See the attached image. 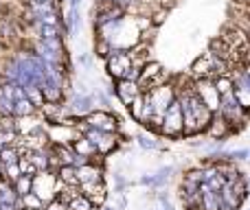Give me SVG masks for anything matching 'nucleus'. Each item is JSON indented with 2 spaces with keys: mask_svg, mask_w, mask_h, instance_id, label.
I'll return each mask as SVG.
<instances>
[{
  "mask_svg": "<svg viewBox=\"0 0 250 210\" xmlns=\"http://www.w3.org/2000/svg\"><path fill=\"white\" fill-rule=\"evenodd\" d=\"M18 158H20V153H18V149L13 145L0 147V162L2 164H13V162H18Z\"/></svg>",
  "mask_w": 250,
  "mask_h": 210,
  "instance_id": "aec40b11",
  "label": "nucleus"
},
{
  "mask_svg": "<svg viewBox=\"0 0 250 210\" xmlns=\"http://www.w3.org/2000/svg\"><path fill=\"white\" fill-rule=\"evenodd\" d=\"M230 88H233V83H230V79H226V77H222V79L215 81L217 95H226V92H230Z\"/></svg>",
  "mask_w": 250,
  "mask_h": 210,
  "instance_id": "b1692460",
  "label": "nucleus"
},
{
  "mask_svg": "<svg viewBox=\"0 0 250 210\" xmlns=\"http://www.w3.org/2000/svg\"><path fill=\"white\" fill-rule=\"evenodd\" d=\"M40 38L44 42H60V31H57V24H46V22H40Z\"/></svg>",
  "mask_w": 250,
  "mask_h": 210,
  "instance_id": "4468645a",
  "label": "nucleus"
},
{
  "mask_svg": "<svg viewBox=\"0 0 250 210\" xmlns=\"http://www.w3.org/2000/svg\"><path fill=\"white\" fill-rule=\"evenodd\" d=\"M66 206H68V210H97L95 204H92L86 195H75V197L70 199Z\"/></svg>",
  "mask_w": 250,
  "mask_h": 210,
  "instance_id": "a211bd4d",
  "label": "nucleus"
},
{
  "mask_svg": "<svg viewBox=\"0 0 250 210\" xmlns=\"http://www.w3.org/2000/svg\"><path fill=\"white\" fill-rule=\"evenodd\" d=\"M220 199H222V210H235V208L239 206V202H242V199L237 197V193H235V191L230 189L229 184H224V186H222Z\"/></svg>",
  "mask_w": 250,
  "mask_h": 210,
  "instance_id": "f8f14e48",
  "label": "nucleus"
},
{
  "mask_svg": "<svg viewBox=\"0 0 250 210\" xmlns=\"http://www.w3.org/2000/svg\"><path fill=\"white\" fill-rule=\"evenodd\" d=\"M40 2H51V4H55V0H40Z\"/></svg>",
  "mask_w": 250,
  "mask_h": 210,
  "instance_id": "c756f323",
  "label": "nucleus"
},
{
  "mask_svg": "<svg viewBox=\"0 0 250 210\" xmlns=\"http://www.w3.org/2000/svg\"><path fill=\"white\" fill-rule=\"evenodd\" d=\"M0 210H16L13 204H0Z\"/></svg>",
  "mask_w": 250,
  "mask_h": 210,
  "instance_id": "c85d7f7f",
  "label": "nucleus"
},
{
  "mask_svg": "<svg viewBox=\"0 0 250 210\" xmlns=\"http://www.w3.org/2000/svg\"><path fill=\"white\" fill-rule=\"evenodd\" d=\"M163 129L167 134H171V136H176V134H180L182 132V107L178 101H171L169 103V107L165 110V114H163Z\"/></svg>",
  "mask_w": 250,
  "mask_h": 210,
  "instance_id": "f257e3e1",
  "label": "nucleus"
},
{
  "mask_svg": "<svg viewBox=\"0 0 250 210\" xmlns=\"http://www.w3.org/2000/svg\"><path fill=\"white\" fill-rule=\"evenodd\" d=\"M129 68H132V57H129V53L117 51L108 57V70L112 77L125 79V75L129 73Z\"/></svg>",
  "mask_w": 250,
  "mask_h": 210,
  "instance_id": "f03ea898",
  "label": "nucleus"
},
{
  "mask_svg": "<svg viewBox=\"0 0 250 210\" xmlns=\"http://www.w3.org/2000/svg\"><path fill=\"white\" fill-rule=\"evenodd\" d=\"M147 99H149L151 107H154V114L156 112L165 114V110H167L169 103L173 101V92H171V88H167V86H158V88H151Z\"/></svg>",
  "mask_w": 250,
  "mask_h": 210,
  "instance_id": "7ed1b4c3",
  "label": "nucleus"
},
{
  "mask_svg": "<svg viewBox=\"0 0 250 210\" xmlns=\"http://www.w3.org/2000/svg\"><path fill=\"white\" fill-rule=\"evenodd\" d=\"M138 140H141V145H143V147H149V149H154V147H158L154 140H151V138H147V136H141V138H138Z\"/></svg>",
  "mask_w": 250,
  "mask_h": 210,
  "instance_id": "bb28decb",
  "label": "nucleus"
},
{
  "mask_svg": "<svg viewBox=\"0 0 250 210\" xmlns=\"http://www.w3.org/2000/svg\"><path fill=\"white\" fill-rule=\"evenodd\" d=\"M24 96H26V99H29L35 107H42V105H44L42 88H38V86H24Z\"/></svg>",
  "mask_w": 250,
  "mask_h": 210,
  "instance_id": "6ab92c4d",
  "label": "nucleus"
},
{
  "mask_svg": "<svg viewBox=\"0 0 250 210\" xmlns=\"http://www.w3.org/2000/svg\"><path fill=\"white\" fill-rule=\"evenodd\" d=\"M35 112V105L31 103L26 96H22V99L13 101V116H31Z\"/></svg>",
  "mask_w": 250,
  "mask_h": 210,
  "instance_id": "dca6fc26",
  "label": "nucleus"
},
{
  "mask_svg": "<svg viewBox=\"0 0 250 210\" xmlns=\"http://www.w3.org/2000/svg\"><path fill=\"white\" fill-rule=\"evenodd\" d=\"M198 92H200V99L204 101V105L208 107V110H215V107H220V95H217L215 86L208 81H200L198 83Z\"/></svg>",
  "mask_w": 250,
  "mask_h": 210,
  "instance_id": "0eeeda50",
  "label": "nucleus"
},
{
  "mask_svg": "<svg viewBox=\"0 0 250 210\" xmlns=\"http://www.w3.org/2000/svg\"><path fill=\"white\" fill-rule=\"evenodd\" d=\"M13 184V191H16L18 197H22V195L31 193V189H33V177L31 175H20L16 182H11Z\"/></svg>",
  "mask_w": 250,
  "mask_h": 210,
  "instance_id": "2eb2a0df",
  "label": "nucleus"
},
{
  "mask_svg": "<svg viewBox=\"0 0 250 210\" xmlns=\"http://www.w3.org/2000/svg\"><path fill=\"white\" fill-rule=\"evenodd\" d=\"M163 70H160V64H156V61H151V64H147L145 68H143V73L138 75V79H141L143 86H158L160 81H163Z\"/></svg>",
  "mask_w": 250,
  "mask_h": 210,
  "instance_id": "6e6552de",
  "label": "nucleus"
},
{
  "mask_svg": "<svg viewBox=\"0 0 250 210\" xmlns=\"http://www.w3.org/2000/svg\"><path fill=\"white\" fill-rule=\"evenodd\" d=\"M22 206H24V208H40V210H42L44 208V202L33 193V191H31V193L22 195Z\"/></svg>",
  "mask_w": 250,
  "mask_h": 210,
  "instance_id": "412c9836",
  "label": "nucleus"
},
{
  "mask_svg": "<svg viewBox=\"0 0 250 210\" xmlns=\"http://www.w3.org/2000/svg\"><path fill=\"white\" fill-rule=\"evenodd\" d=\"M75 110H77V112L90 110V99H88V96H82V99H77V101H75Z\"/></svg>",
  "mask_w": 250,
  "mask_h": 210,
  "instance_id": "a878e982",
  "label": "nucleus"
},
{
  "mask_svg": "<svg viewBox=\"0 0 250 210\" xmlns=\"http://www.w3.org/2000/svg\"><path fill=\"white\" fill-rule=\"evenodd\" d=\"M220 110L224 112V116H226L229 120H239V118L244 116V107L239 105L237 99H235L233 90L226 92V95H222V99H220Z\"/></svg>",
  "mask_w": 250,
  "mask_h": 210,
  "instance_id": "39448f33",
  "label": "nucleus"
},
{
  "mask_svg": "<svg viewBox=\"0 0 250 210\" xmlns=\"http://www.w3.org/2000/svg\"><path fill=\"white\" fill-rule=\"evenodd\" d=\"M44 210H68V206H66L64 202H60V199H51V202L44 206Z\"/></svg>",
  "mask_w": 250,
  "mask_h": 210,
  "instance_id": "393cba45",
  "label": "nucleus"
},
{
  "mask_svg": "<svg viewBox=\"0 0 250 210\" xmlns=\"http://www.w3.org/2000/svg\"><path fill=\"white\" fill-rule=\"evenodd\" d=\"M22 210H40V208H22Z\"/></svg>",
  "mask_w": 250,
  "mask_h": 210,
  "instance_id": "2f4dec72",
  "label": "nucleus"
},
{
  "mask_svg": "<svg viewBox=\"0 0 250 210\" xmlns=\"http://www.w3.org/2000/svg\"><path fill=\"white\" fill-rule=\"evenodd\" d=\"M117 95H119V99H121L125 105H129V103H132V101L138 96V88H136V83H134V81H127V79H119Z\"/></svg>",
  "mask_w": 250,
  "mask_h": 210,
  "instance_id": "1a4fd4ad",
  "label": "nucleus"
},
{
  "mask_svg": "<svg viewBox=\"0 0 250 210\" xmlns=\"http://www.w3.org/2000/svg\"><path fill=\"white\" fill-rule=\"evenodd\" d=\"M104 210H114V208H110V206H108V208H104Z\"/></svg>",
  "mask_w": 250,
  "mask_h": 210,
  "instance_id": "473e14b6",
  "label": "nucleus"
},
{
  "mask_svg": "<svg viewBox=\"0 0 250 210\" xmlns=\"http://www.w3.org/2000/svg\"><path fill=\"white\" fill-rule=\"evenodd\" d=\"M86 123L90 125V127L101 129V132H114V129H117V120L110 114H105V112H90Z\"/></svg>",
  "mask_w": 250,
  "mask_h": 210,
  "instance_id": "423d86ee",
  "label": "nucleus"
},
{
  "mask_svg": "<svg viewBox=\"0 0 250 210\" xmlns=\"http://www.w3.org/2000/svg\"><path fill=\"white\" fill-rule=\"evenodd\" d=\"M73 151H75V153H77V155H83V158H90V155H95V153H97L95 145H92V142L88 140L86 136H79L77 140H75Z\"/></svg>",
  "mask_w": 250,
  "mask_h": 210,
  "instance_id": "ddd939ff",
  "label": "nucleus"
},
{
  "mask_svg": "<svg viewBox=\"0 0 250 210\" xmlns=\"http://www.w3.org/2000/svg\"><path fill=\"white\" fill-rule=\"evenodd\" d=\"M97 51H99V55H104V57H105V55H108V44L101 42L99 46H97Z\"/></svg>",
  "mask_w": 250,
  "mask_h": 210,
  "instance_id": "cd10ccee",
  "label": "nucleus"
},
{
  "mask_svg": "<svg viewBox=\"0 0 250 210\" xmlns=\"http://www.w3.org/2000/svg\"><path fill=\"white\" fill-rule=\"evenodd\" d=\"M57 180L64 186H79L77 169H75L73 164H60V169H57Z\"/></svg>",
  "mask_w": 250,
  "mask_h": 210,
  "instance_id": "9b49d317",
  "label": "nucleus"
},
{
  "mask_svg": "<svg viewBox=\"0 0 250 210\" xmlns=\"http://www.w3.org/2000/svg\"><path fill=\"white\" fill-rule=\"evenodd\" d=\"M202 208H204V210H222L220 193H215V191L202 193Z\"/></svg>",
  "mask_w": 250,
  "mask_h": 210,
  "instance_id": "f3484780",
  "label": "nucleus"
},
{
  "mask_svg": "<svg viewBox=\"0 0 250 210\" xmlns=\"http://www.w3.org/2000/svg\"><path fill=\"white\" fill-rule=\"evenodd\" d=\"M75 169H77L79 184H83V182H101V171L92 167L90 160H88L86 164H82V167H75Z\"/></svg>",
  "mask_w": 250,
  "mask_h": 210,
  "instance_id": "9d476101",
  "label": "nucleus"
},
{
  "mask_svg": "<svg viewBox=\"0 0 250 210\" xmlns=\"http://www.w3.org/2000/svg\"><path fill=\"white\" fill-rule=\"evenodd\" d=\"M235 99L239 101L242 107H250V90H242V88H235Z\"/></svg>",
  "mask_w": 250,
  "mask_h": 210,
  "instance_id": "5701e85b",
  "label": "nucleus"
},
{
  "mask_svg": "<svg viewBox=\"0 0 250 210\" xmlns=\"http://www.w3.org/2000/svg\"><path fill=\"white\" fill-rule=\"evenodd\" d=\"M187 103H189V110H191V114H193V118H195V125H198V129H202L204 125L211 123L213 112L208 110L207 105H204V101L200 99V96H189V99H187Z\"/></svg>",
  "mask_w": 250,
  "mask_h": 210,
  "instance_id": "20e7f679",
  "label": "nucleus"
},
{
  "mask_svg": "<svg viewBox=\"0 0 250 210\" xmlns=\"http://www.w3.org/2000/svg\"><path fill=\"white\" fill-rule=\"evenodd\" d=\"M246 77H248V79H250V68H248V70H246Z\"/></svg>",
  "mask_w": 250,
  "mask_h": 210,
  "instance_id": "7c9ffc66",
  "label": "nucleus"
},
{
  "mask_svg": "<svg viewBox=\"0 0 250 210\" xmlns=\"http://www.w3.org/2000/svg\"><path fill=\"white\" fill-rule=\"evenodd\" d=\"M22 173H20V167H18V162H13V164H7L4 167V173H2V177L7 182H16L18 177H20Z\"/></svg>",
  "mask_w": 250,
  "mask_h": 210,
  "instance_id": "4be33fe9",
  "label": "nucleus"
}]
</instances>
